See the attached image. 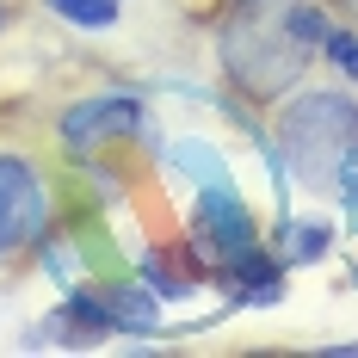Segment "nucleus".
<instances>
[{"mask_svg":"<svg viewBox=\"0 0 358 358\" xmlns=\"http://www.w3.org/2000/svg\"><path fill=\"white\" fill-rule=\"evenodd\" d=\"M143 124L136 99H87V106L62 111V143L69 148H93L99 136H130Z\"/></svg>","mask_w":358,"mask_h":358,"instance_id":"obj_5","label":"nucleus"},{"mask_svg":"<svg viewBox=\"0 0 358 358\" xmlns=\"http://www.w3.org/2000/svg\"><path fill=\"white\" fill-rule=\"evenodd\" d=\"M173 161L198 179V185H235V179H229V167H222V155H216V148H204V143H179Z\"/></svg>","mask_w":358,"mask_h":358,"instance_id":"obj_6","label":"nucleus"},{"mask_svg":"<svg viewBox=\"0 0 358 358\" xmlns=\"http://www.w3.org/2000/svg\"><path fill=\"white\" fill-rule=\"evenodd\" d=\"M69 25H80V31H106L111 19H117V0H50Z\"/></svg>","mask_w":358,"mask_h":358,"instance_id":"obj_7","label":"nucleus"},{"mask_svg":"<svg viewBox=\"0 0 358 358\" xmlns=\"http://www.w3.org/2000/svg\"><path fill=\"white\" fill-rule=\"evenodd\" d=\"M43 229V185H37L31 161L0 155V253L25 248Z\"/></svg>","mask_w":358,"mask_h":358,"instance_id":"obj_3","label":"nucleus"},{"mask_svg":"<svg viewBox=\"0 0 358 358\" xmlns=\"http://www.w3.org/2000/svg\"><path fill=\"white\" fill-rule=\"evenodd\" d=\"M222 69H229V80H235L241 93L272 99V93H285L290 80L303 74V43L285 31V19L241 13V19L222 31Z\"/></svg>","mask_w":358,"mask_h":358,"instance_id":"obj_2","label":"nucleus"},{"mask_svg":"<svg viewBox=\"0 0 358 358\" xmlns=\"http://www.w3.org/2000/svg\"><path fill=\"white\" fill-rule=\"evenodd\" d=\"M322 50L340 62V74H346V80H358V37H352V31H327Z\"/></svg>","mask_w":358,"mask_h":358,"instance_id":"obj_11","label":"nucleus"},{"mask_svg":"<svg viewBox=\"0 0 358 358\" xmlns=\"http://www.w3.org/2000/svg\"><path fill=\"white\" fill-rule=\"evenodd\" d=\"M198 235H204V248L216 253V259H241V253H253V241H259V229H253L248 204H241V192L235 185H204V198H198Z\"/></svg>","mask_w":358,"mask_h":358,"instance_id":"obj_4","label":"nucleus"},{"mask_svg":"<svg viewBox=\"0 0 358 358\" xmlns=\"http://www.w3.org/2000/svg\"><path fill=\"white\" fill-rule=\"evenodd\" d=\"M285 241H290V259H315V253H327V229L322 222H285Z\"/></svg>","mask_w":358,"mask_h":358,"instance_id":"obj_10","label":"nucleus"},{"mask_svg":"<svg viewBox=\"0 0 358 358\" xmlns=\"http://www.w3.org/2000/svg\"><path fill=\"white\" fill-rule=\"evenodd\" d=\"M111 327H136V334H148L155 327V315H148V303L136 296V290H111Z\"/></svg>","mask_w":358,"mask_h":358,"instance_id":"obj_9","label":"nucleus"},{"mask_svg":"<svg viewBox=\"0 0 358 358\" xmlns=\"http://www.w3.org/2000/svg\"><path fill=\"white\" fill-rule=\"evenodd\" d=\"M285 31L296 37L303 50H315V43H327V13H322V6H303V0H296V6H285Z\"/></svg>","mask_w":358,"mask_h":358,"instance_id":"obj_8","label":"nucleus"},{"mask_svg":"<svg viewBox=\"0 0 358 358\" xmlns=\"http://www.w3.org/2000/svg\"><path fill=\"white\" fill-rule=\"evenodd\" d=\"M346 6H352V13H358V0H346Z\"/></svg>","mask_w":358,"mask_h":358,"instance_id":"obj_12","label":"nucleus"},{"mask_svg":"<svg viewBox=\"0 0 358 358\" xmlns=\"http://www.w3.org/2000/svg\"><path fill=\"white\" fill-rule=\"evenodd\" d=\"M352 130H358V106L340 99V93H309L296 99L285 117V148H290V167L303 185L315 192H334L340 185V161L352 148Z\"/></svg>","mask_w":358,"mask_h":358,"instance_id":"obj_1","label":"nucleus"}]
</instances>
